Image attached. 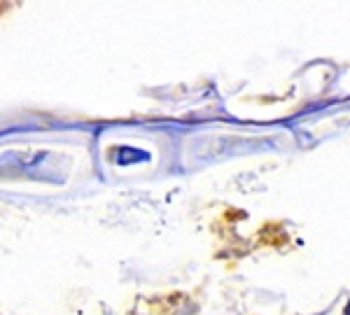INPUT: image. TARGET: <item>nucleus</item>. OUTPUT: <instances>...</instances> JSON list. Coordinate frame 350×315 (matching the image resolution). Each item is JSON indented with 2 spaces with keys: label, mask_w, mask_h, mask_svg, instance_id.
I'll list each match as a JSON object with an SVG mask.
<instances>
[]
</instances>
